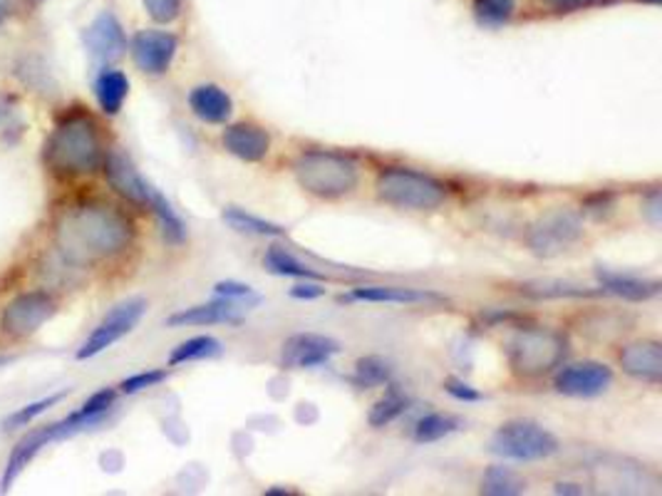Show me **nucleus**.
Here are the masks:
<instances>
[{"label":"nucleus","instance_id":"nucleus-2","mask_svg":"<svg viewBox=\"0 0 662 496\" xmlns=\"http://www.w3.org/2000/svg\"><path fill=\"white\" fill-rule=\"evenodd\" d=\"M48 167L63 177L92 174L102 164V139L98 125L87 115H73L60 122L42 152Z\"/></svg>","mask_w":662,"mask_h":496},{"label":"nucleus","instance_id":"nucleus-20","mask_svg":"<svg viewBox=\"0 0 662 496\" xmlns=\"http://www.w3.org/2000/svg\"><path fill=\"white\" fill-rule=\"evenodd\" d=\"M598 281H600V291L613 293L623 301L640 303V301L655 298V295L660 293L658 281H642V278H633V276L598 271Z\"/></svg>","mask_w":662,"mask_h":496},{"label":"nucleus","instance_id":"nucleus-39","mask_svg":"<svg viewBox=\"0 0 662 496\" xmlns=\"http://www.w3.org/2000/svg\"><path fill=\"white\" fill-rule=\"evenodd\" d=\"M291 295L301 301H310V298H320V295H326V289L318 283H301V285H293Z\"/></svg>","mask_w":662,"mask_h":496},{"label":"nucleus","instance_id":"nucleus-26","mask_svg":"<svg viewBox=\"0 0 662 496\" xmlns=\"http://www.w3.org/2000/svg\"><path fill=\"white\" fill-rule=\"evenodd\" d=\"M216 355H221V343L212 335H196V338H191V341L174 347L169 355V365L171 368H177V365H184L191 360L216 358Z\"/></svg>","mask_w":662,"mask_h":496},{"label":"nucleus","instance_id":"nucleus-16","mask_svg":"<svg viewBox=\"0 0 662 496\" xmlns=\"http://www.w3.org/2000/svg\"><path fill=\"white\" fill-rule=\"evenodd\" d=\"M58 440H60L58 422L46 424V428H38V430L25 434V437L13 447L11 457H8V467H5L3 480H0V489H11L13 482L23 474V469L33 462L35 455L46 449L50 442H58Z\"/></svg>","mask_w":662,"mask_h":496},{"label":"nucleus","instance_id":"nucleus-30","mask_svg":"<svg viewBox=\"0 0 662 496\" xmlns=\"http://www.w3.org/2000/svg\"><path fill=\"white\" fill-rule=\"evenodd\" d=\"M150 208L156 214V219H160L164 237H167L171 243H181V241L187 239V226H184V221L179 219V214H177V212H174L171 204L167 202V196L160 194V191H156V189H154V194H152Z\"/></svg>","mask_w":662,"mask_h":496},{"label":"nucleus","instance_id":"nucleus-8","mask_svg":"<svg viewBox=\"0 0 662 496\" xmlns=\"http://www.w3.org/2000/svg\"><path fill=\"white\" fill-rule=\"evenodd\" d=\"M581 233H583V224L578 219V214L559 208V212L546 214L531 226L529 249L534 251L536 256L544 258L559 256L581 239Z\"/></svg>","mask_w":662,"mask_h":496},{"label":"nucleus","instance_id":"nucleus-42","mask_svg":"<svg viewBox=\"0 0 662 496\" xmlns=\"http://www.w3.org/2000/svg\"><path fill=\"white\" fill-rule=\"evenodd\" d=\"M8 8H11V0H0V21H3V17H5Z\"/></svg>","mask_w":662,"mask_h":496},{"label":"nucleus","instance_id":"nucleus-9","mask_svg":"<svg viewBox=\"0 0 662 496\" xmlns=\"http://www.w3.org/2000/svg\"><path fill=\"white\" fill-rule=\"evenodd\" d=\"M55 301L46 291L21 293L3 310V330L13 338H28L55 316Z\"/></svg>","mask_w":662,"mask_h":496},{"label":"nucleus","instance_id":"nucleus-6","mask_svg":"<svg viewBox=\"0 0 662 496\" xmlns=\"http://www.w3.org/2000/svg\"><path fill=\"white\" fill-rule=\"evenodd\" d=\"M489 447L496 457L509 459V462H542L559 452V440L542 424L511 420L494 432Z\"/></svg>","mask_w":662,"mask_h":496},{"label":"nucleus","instance_id":"nucleus-23","mask_svg":"<svg viewBox=\"0 0 662 496\" xmlns=\"http://www.w3.org/2000/svg\"><path fill=\"white\" fill-rule=\"evenodd\" d=\"M521 293L536 301H551V298H588V295L603 293V291H588L581 289L576 283L556 281V278H544V281H526L521 283Z\"/></svg>","mask_w":662,"mask_h":496},{"label":"nucleus","instance_id":"nucleus-22","mask_svg":"<svg viewBox=\"0 0 662 496\" xmlns=\"http://www.w3.org/2000/svg\"><path fill=\"white\" fill-rule=\"evenodd\" d=\"M94 94H98L100 110L104 115H117L129 94L127 75L119 73V69H104V73H100L98 82H94Z\"/></svg>","mask_w":662,"mask_h":496},{"label":"nucleus","instance_id":"nucleus-1","mask_svg":"<svg viewBox=\"0 0 662 496\" xmlns=\"http://www.w3.org/2000/svg\"><path fill=\"white\" fill-rule=\"evenodd\" d=\"M132 221L110 204H80L67 208L55 226L60 254L75 266H90L117 256L132 241Z\"/></svg>","mask_w":662,"mask_h":496},{"label":"nucleus","instance_id":"nucleus-15","mask_svg":"<svg viewBox=\"0 0 662 496\" xmlns=\"http://www.w3.org/2000/svg\"><path fill=\"white\" fill-rule=\"evenodd\" d=\"M243 320V303L216 298L204 306L184 308L167 318L169 328H189V326H216V323H241Z\"/></svg>","mask_w":662,"mask_h":496},{"label":"nucleus","instance_id":"nucleus-4","mask_svg":"<svg viewBox=\"0 0 662 496\" xmlns=\"http://www.w3.org/2000/svg\"><path fill=\"white\" fill-rule=\"evenodd\" d=\"M374 189L385 204L409 208V212H432L447 199V189L440 179L405 167L382 171Z\"/></svg>","mask_w":662,"mask_h":496},{"label":"nucleus","instance_id":"nucleus-24","mask_svg":"<svg viewBox=\"0 0 662 496\" xmlns=\"http://www.w3.org/2000/svg\"><path fill=\"white\" fill-rule=\"evenodd\" d=\"M392 372H395V368H392V363L382 358V355H365V358L355 363L353 382L357 387H365V390L382 387V385H390Z\"/></svg>","mask_w":662,"mask_h":496},{"label":"nucleus","instance_id":"nucleus-14","mask_svg":"<svg viewBox=\"0 0 662 496\" xmlns=\"http://www.w3.org/2000/svg\"><path fill=\"white\" fill-rule=\"evenodd\" d=\"M85 46L100 63H115V60H119L122 52L127 50V40L117 17L107 11L94 17L85 33Z\"/></svg>","mask_w":662,"mask_h":496},{"label":"nucleus","instance_id":"nucleus-11","mask_svg":"<svg viewBox=\"0 0 662 496\" xmlns=\"http://www.w3.org/2000/svg\"><path fill=\"white\" fill-rule=\"evenodd\" d=\"M179 40L167 30H139L132 38V60L147 75H164L177 55Z\"/></svg>","mask_w":662,"mask_h":496},{"label":"nucleus","instance_id":"nucleus-25","mask_svg":"<svg viewBox=\"0 0 662 496\" xmlns=\"http://www.w3.org/2000/svg\"><path fill=\"white\" fill-rule=\"evenodd\" d=\"M459 417L455 415H444V412H432L422 417L420 422H417L415 428V442L417 445H430V442H440L444 437H449V434H455L461 430Z\"/></svg>","mask_w":662,"mask_h":496},{"label":"nucleus","instance_id":"nucleus-28","mask_svg":"<svg viewBox=\"0 0 662 496\" xmlns=\"http://www.w3.org/2000/svg\"><path fill=\"white\" fill-rule=\"evenodd\" d=\"M526 482L509 467H489L482 480V494L489 496H513L524 494Z\"/></svg>","mask_w":662,"mask_h":496},{"label":"nucleus","instance_id":"nucleus-34","mask_svg":"<svg viewBox=\"0 0 662 496\" xmlns=\"http://www.w3.org/2000/svg\"><path fill=\"white\" fill-rule=\"evenodd\" d=\"M115 403H117V390L107 387V390H100V393H94L77 412L87 417V420H90L92 424H98L102 417L107 415L112 407H115Z\"/></svg>","mask_w":662,"mask_h":496},{"label":"nucleus","instance_id":"nucleus-13","mask_svg":"<svg viewBox=\"0 0 662 496\" xmlns=\"http://www.w3.org/2000/svg\"><path fill=\"white\" fill-rule=\"evenodd\" d=\"M104 174H107L110 187L115 189L119 196H125L127 202L137 206H150L154 187L135 169V164L129 162L125 154L112 152L107 160H104Z\"/></svg>","mask_w":662,"mask_h":496},{"label":"nucleus","instance_id":"nucleus-41","mask_svg":"<svg viewBox=\"0 0 662 496\" xmlns=\"http://www.w3.org/2000/svg\"><path fill=\"white\" fill-rule=\"evenodd\" d=\"M556 492H565V494H583V489H571V484H559V489Z\"/></svg>","mask_w":662,"mask_h":496},{"label":"nucleus","instance_id":"nucleus-31","mask_svg":"<svg viewBox=\"0 0 662 496\" xmlns=\"http://www.w3.org/2000/svg\"><path fill=\"white\" fill-rule=\"evenodd\" d=\"M65 397H67V393H55V395H48V397L38 399V403H30V405L21 407V410H17V412H13V415H8V417H5V422H3L5 432H13V430L25 428V424H30V422L35 420V417L46 415L48 410H52V407L63 403Z\"/></svg>","mask_w":662,"mask_h":496},{"label":"nucleus","instance_id":"nucleus-21","mask_svg":"<svg viewBox=\"0 0 662 496\" xmlns=\"http://www.w3.org/2000/svg\"><path fill=\"white\" fill-rule=\"evenodd\" d=\"M355 301H368V303H427V301H442L437 293L430 291H417V289H399V285H362V289L353 291Z\"/></svg>","mask_w":662,"mask_h":496},{"label":"nucleus","instance_id":"nucleus-44","mask_svg":"<svg viewBox=\"0 0 662 496\" xmlns=\"http://www.w3.org/2000/svg\"><path fill=\"white\" fill-rule=\"evenodd\" d=\"M35 3H38V0H35Z\"/></svg>","mask_w":662,"mask_h":496},{"label":"nucleus","instance_id":"nucleus-7","mask_svg":"<svg viewBox=\"0 0 662 496\" xmlns=\"http://www.w3.org/2000/svg\"><path fill=\"white\" fill-rule=\"evenodd\" d=\"M147 313V301L144 298H129L122 301L119 306L112 308L107 316L100 320V326L92 330L90 338L82 343L80 351H77V360H90L94 355H100L107 351V347L115 345L122 338L132 333L139 320L144 318Z\"/></svg>","mask_w":662,"mask_h":496},{"label":"nucleus","instance_id":"nucleus-10","mask_svg":"<svg viewBox=\"0 0 662 496\" xmlns=\"http://www.w3.org/2000/svg\"><path fill=\"white\" fill-rule=\"evenodd\" d=\"M613 382V370L606 363L583 360L565 365L553 380L556 393L565 397H596L606 393Z\"/></svg>","mask_w":662,"mask_h":496},{"label":"nucleus","instance_id":"nucleus-12","mask_svg":"<svg viewBox=\"0 0 662 496\" xmlns=\"http://www.w3.org/2000/svg\"><path fill=\"white\" fill-rule=\"evenodd\" d=\"M338 353L340 343L333 341V338L318 333H295L283 343L281 363L283 368L291 370H308L330 363V358Z\"/></svg>","mask_w":662,"mask_h":496},{"label":"nucleus","instance_id":"nucleus-5","mask_svg":"<svg viewBox=\"0 0 662 496\" xmlns=\"http://www.w3.org/2000/svg\"><path fill=\"white\" fill-rule=\"evenodd\" d=\"M565 355L563 335L546 328H524L509 343L511 368L524 378H542L559 368Z\"/></svg>","mask_w":662,"mask_h":496},{"label":"nucleus","instance_id":"nucleus-36","mask_svg":"<svg viewBox=\"0 0 662 496\" xmlns=\"http://www.w3.org/2000/svg\"><path fill=\"white\" fill-rule=\"evenodd\" d=\"M144 11L150 13L154 23H174L181 13V0H142Z\"/></svg>","mask_w":662,"mask_h":496},{"label":"nucleus","instance_id":"nucleus-38","mask_svg":"<svg viewBox=\"0 0 662 496\" xmlns=\"http://www.w3.org/2000/svg\"><path fill=\"white\" fill-rule=\"evenodd\" d=\"M444 390L455 397V399H461V403H479L482 399V393L479 390H474L472 385H467V382H461L457 378H449L447 382H444Z\"/></svg>","mask_w":662,"mask_h":496},{"label":"nucleus","instance_id":"nucleus-3","mask_svg":"<svg viewBox=\"0 0 662 496\" xmlns=\"http://www.w3.org/2000/svg\"><path fill=\"white\" fill-rule=\"evenodd\" d=\"M293 174L298 185L313 196L338 199L351 194L360 181V169L345 154L306 152L293 162Z\"/></svg>","mask_w":662,"mask_h":496},{"label":"nucleus","instance_id":"nucleus-27","mask_svg":"<svg viewBox=\"0 0 662 496\" xmlns=\"http://www.w3.org/2000/svg\"><path fill=\"white\" fill-rule=\"evenodd\" d=\"M224 221L229 224L231 229H237L241 233H251V237H283L285 233L278 224L258 219V216L243 212V208H237V206L226 208Z\"/></svg>","mask_w":662,"mask_h":496},{"label":"nucleus","instance_id":"nucleus-19","mask_svg":"<svg viewBox=\"0 0 662 496\" xmlns=\"http://www.w3.org/2000/svg\"><path fill=\"white\" fill-rule=\"evenodd\" d=\"M189 107L206 125H224L231 117L233 102L219 85H199L189 92Z\"/></svg>","mask_w":662,"mask_h":496},{"label":"nucleus","instance_id":"nucleus-35","mask_svg":"<svg viewBox=\"0 0 662 496\" xmlns=\"http://www.w3.org/2000/svg\"><path fill=\"white\" fill-rule=\"evenodd\" d=\"M164 380H167V370H147V372H137V376L127 378L119 385V390L125 395H137V393H142V390L156 387Z\"/></svg>","mask_w":662,"mask_h":496},{"label":"nucleus","instance_id":"nucleus-37","mask_svg":"<svg viewBox=\"0 0 662 496\" xmlns=\"http://www.w3.org/2000/svg\"><path fill=\"white\" fill-rule=\"evenodd\" d=\"M214 293L219 295V298L239 301V303H246V306H249V301H251V303H258V295H256L254 291H251L249 285L237 283V281H221V283H216Z\"/></svg>","mask_w":662,"mask_h":496},{"label":"nucleus","instance_id":"nucleus-18","mask_svg":"<svg viewBox=\"0 0 662 496\" xmlns=\"http://www.w3.org/2000/svg\"><path fill=\"white\" fill-rule=\"evenodd\" d=\"M221 142L226 150L243 162H260L271 150V137H268L266 129L251 125V122H239V125L226 127Z\"/></svg>","mask_w":662,"mask_h":496},{"label":"nucleus","instance_id":"nucleus-32","mask_svg":"<svg viewBox=\"0 0 662 496\" xmlns=\"http://www.w3.org/2000/svg\"><path fill=\"white\" fill-rule=\"evenodd\" d=\"M517 11V0H474V15L484 28H499Z\"/></svg>","mask_w":662,"mask_h":496},{"label":"nucleus","instance_id":"nucleus-29","mask_svg":"<svg viewBox=\"0 0 662 496\" xmlns=\"http://www.w3.org/2000/svg\"><path fill=\"white\" fill-rule=\"evenodd\" d=\"M266 266L271 268V271L276 274V276H293V278H310V281H320V276L318 271H313L310 266H306V264H301L298 258L295 256H291L289 251L285 249H281V246H273V249H268V254H266Z\"/></svg>","mask_w":662,"mask_h":496},{"label":"nucleus","instance_id":"nucleus-40","mask_svg":"<svg viewBox=\"0 0 662 496\" xmlns=\"http://www.w3.org/2000/svg\"><path fill=\"white\" fill-rule=\"evenodd\" d=\"M546 3L551 5V8H556V11L569 13V11H578V8H583V5L596 3V0H546Z\"/></svg>","mask_w":662,"mask_h":496},{"label":"nucleus","instance_id":"nucleus-17","mask_svg":"<svg viewBox=\"0 0 662 496\" xmlns=\"http://www.w3.org/2000/svg\"><path fill=\"white\" fill-rule=\"evenodd\" d=\"M618 360H621V368L635 380L650 382V385H658L662 380V345L658 341L625 345Z\"/></svg>","mask_w":662,"mask_h":496},{"label":"nucleus","instance_id":"nucleus-43","mask_svg":"<svg viewBox=\"0 0 662 496\" xmlns=\"http://www.w3.org/2000/svg\"><path fill=\"white\" fill-rule=\"evenodd\" d=\"M642 3H652V5H658V3H660V0H642Z\"/></svg>","mask_w":662,"mask_h":496},{"label":"nucleus","instance_id":"nucleus-33","mask_svg":"<svg viewBox=\"0 0 662 496\" xmlns=\"http://www.w3.org/2000/svg\"><path fill=\"white\" fill-rule=\"evenodd\" d=\"M407 410V399L397 393V390H390V393L378 399L372 405V410L368 415V422L372 428H387L390 422H395L399 415Z\"/></svg>","mask_w":662,"mask_h":496}]
</instances>
